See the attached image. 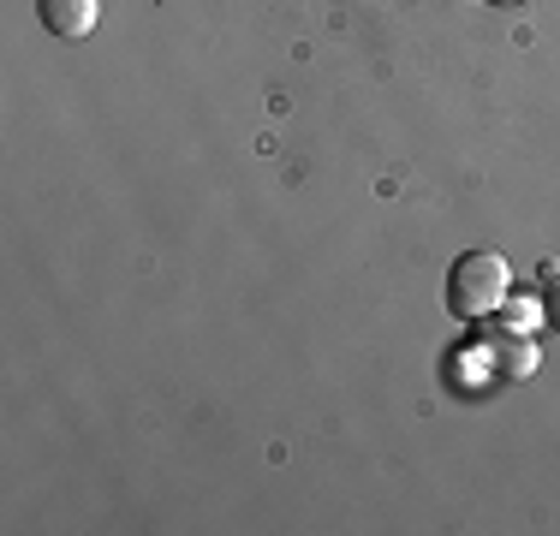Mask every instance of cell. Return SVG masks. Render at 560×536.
<instances>
[{
  "label": "cell",
  "mask_w": 560,
  "mask_h": 536,
  "mask_svg": "<svg viewBox=\"0 0 560 536\" xmlns=\"http://www.w3.org/2000/svg\"><path fill=\"white\" fill-rule=\"evenodd\" d=\"M506 292H513V268H506V257H495V250H465V257L453 263V275H447V311L459 322L489 316V311L506 304Z\"/></svg>",
  "instance_id": "obj_1"
},
{
  "label": "cell",
  "mask_w": 560,
  "mask_h": 536,
  "mask_svg": "<svg viewBox=\"0 0 560 536\" xmlns=\"http://www.w3.org/2000/svg\"><path fill=\"white\" fill-rule=\"evenodd\" d=\"M489 7H518V0H489Z\"/></svg>",
  "instance_id": "obj_5"
},
{
  "label": "cell",
  "mask_w": 560,
  "mask_h": 536,
  "mask_svg": "<svg viewBox=\"0 0 560 536\" xmlns=\"http://www.w3.org/2000/svg\"><path fill=\"white\" fill-rule=\"evenodd\" d=\"M43 24L60 43H84L96 31V0H43Z\"/></svg>",
  "instance_id": "obj_2"
},
{
  "label": "cell",
  "mask_w": 560,
  "mask_h": 536,
  "mask_svg": "<svg viewBox=\"0 0 560 536\" xmlns=\"http://www.w3.org/2000/svg\"><path fill=\"white\" fill-rule=\"evenodd\" d=\"M489 358H495V370H506L513 382H525L530 370H537V346H525V340H489Z\"/></svg>",
  "instance_id": "obj_3"
},
{
  "label": "cell",
  "mask_w": 560,
  "mask_h": 536,
  "mask_svg": "<svg viewBox=\"0 0 560 536\" xmlns=\"http://www.w3.org/2000/svg\"><path fill=\"white\" fill-rule=\"evenodd\" d=\"M542 316H549L555 328H560V275L549 280V292H542Z\"/></svg>",
  "instance_id": "obj_4"
}]
</instances>
